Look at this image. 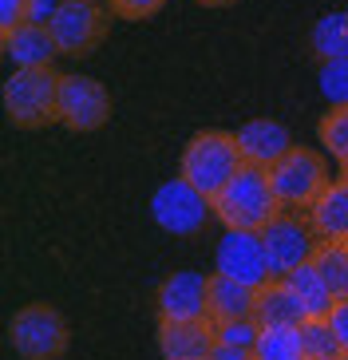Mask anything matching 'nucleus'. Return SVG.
Listing matches in <instances>:
<instances>
[{
  "label": "nucleus",
  "instance_id": "1a4fd4ad",
  "mask_svg": "<svg viewBox=\"0 0 348 360\" xmlns=\"http://www.w3.org/2000/svg\"><path fill=\"white\" fill-rule=\"evenodd\" d=\"M150 214L174 238H194L206 226V218H214V206L202 191H194L182 174H174L170 182H162L150 198Z\"/></svg>",
  "mask_w": 348,
  "mask_h": 360
},
{
  "label": "nucleus",
  "instance_id": "39448f33",
  "mask_svg": "<svg viewBox=\"0 0 348 360\" xmlns=\"http://www.w3.org/2000/svg\"><path fill=\"white\" fill-rule=\"evenodd\" d=\"M111 16L115 12L107 8V0H60L52 12V20H48L60 56H75V60L79 56H91L107 40Z\"/></svg>",
  "mask_w": 348,
  "mask_h": 360
},
{
  "label": "nucleus",
  "instance_id": "a878e982",
  "mask_svg": "<svg viewBox=\"0 0 348 360\" xmlns=\"http://www.w3.org/2000/svg\"><path fill=\"white\" fill-rule=\"evenodd\" d=\"M167 0H107V8L115 12L119 20H150Z\"/></svg>",
  "mask_w": 348,
  "mask_h": 360
},
{
  "label": "nucleus",
  "instance_id": "dca6fc26",
  "mask_svg": "<svg viewBox=\"0 0 348 360\" xmlns=\"http://www.w3.org/2000/svg\"><path fill=\"white\" fill-rule=\"evenodd\" d=\"M253 309H257V285L238 281V277L214 269V274H210V289H206V313H210V321L253 317Z\"/></svg>",
  "mask_w": 348,
  "mask_h": 360
},
{
  "label": "nucleus",
  "instance_id": "cd10ccee",
  "mask_svg": "<svg viewBox=\"0 0 348 360\" xmlns=\"http://www.w3.org/2000/svg\"><path fill=\"white\" fill-rule=\"evenodd\" d=\"M328 325H333V333H337V340H340V349H344V356H348V297L328 309Z\"/></svg>",
  "mask_w": 348,
  "mask_h": 360
},
{
  "label": "nucleus",
  "instance_id": "0eeeda50",
  "mask_svg": "<svg viewBox=\"0 0 348 360\" xmlns=\"http://www.w3.org/2000/svg\"><path fill=\"white\" fill-rule=\"evenodd\" d=\"M111 91L91 75H60V96H56V123L67 127L72 135H91V131L107 127L111 119Z\"/></svg>",
  "mask_w": 348,
  "mask_h": 360
},
{
  "label": "nucleus",
  "instance_id": "bb28decb",
  "mask_svg": "<svg viewBox=\"0 0 348 360\" xmlns=\"http://www.w3.org/2000/svg\"><path fill=\"white\" fill-rule=\"evenodd\" d=\"M32 0H0V32H12L28 20Z\"/></svg>",
  "mask_w": 348,
  "mask_h": 360
},
{
  "label": "nucleus",
  "instance_id": "473e14b6",
  "mask_svg": "<svg viewBox=\"0 0 348 360\" xmlns=\"http://www.w3.org/2000/svg\"><path fill=\"white\" fill-rule=\"evenodd\" d=\"M344 360H348V356H344Z\"/></svg>",
  "mask_w": 348,
  "mask_h": 360
},
{
  "label": "nucleus",
  "instance_id": "2eb2a0df",
  "mask_svg": "<svg viewBox=\"0 0 348 360\" xmlns=\"http://www.w3.org/2000/svg\"><path fill=\"white\" fill-rule=\"evenodd\" d=\"M305 218L313 226L316 242L348 238V179H328V186L305 206Z\"/></svg>",
  "mask_w": 348,
  "mask_h": 360
},
{
  "label": "nucleus",
  "instance_id": "20e7f679",
  "mask_svg": "<svg viewBox=\"0 0 348 360\" xmlns=\"http://www.w3.org/2000/svg\"><path fill=\"white\" fill-rule=\"evenodd\" d=\"M67 317L48 301H32L8 317V349L20 360H60L67 352Z\"/></svg>",
  "mask_w": 348,
  "mask_h": 360
},
{
  "label": "nucleus",
  "instance_id": "393cba45",
  "mask_svg": "<svg viewBox=\"0 0 348 360\" xmlns=\"http://www.w3.org/2000/svg\"><path fill=\"white\" fill-rule=\"evenodd\" d=\"M214 333H218V345H242V349H253L257 345V317H238V321H214Z\"/></svg>",
  "mask_w": 348,
  "mask_h": 360
},
{
  "label": "nucleus",
  "instance_id": "4468645a",
  "mask_svg": "<svg viewBox=\"0 0 348 360\" xmlns=\"http://www.w3.org/2000/svg\"><path fill=\"white\" fill-rule=\"evenodd\" d=\"M238 147H242L245 162H257V167H273L277 159H285L289 150L297 147L293 135L285 123L277 119H250L238 127Z\"/></svg>",
  "mask_w": 348,
  "mask_h": 360
},
{
  "label": "nucleus",
  "instance_id": "c85d7f7f",
  "mask_svg": "<svg viewBox=\"0 0 348 360\" xmlns=\"http://www.w3.org/2000/svg\"><path fill=\"white\" fill-rule=\"evenodd\" d=\"M210 360H257L253 349H242V345H214Z\"/></svg>",
  "mask_w": 348,
  "mask_h": 360
},
{
  "label": "nucleus",
  "instance_id": "9d476101",
  "mask_svg": "<svg viewBox=\"0 0 348 360\" xmlns=\"http://www.w3.org/2000/svg\"><path fill=\"white\" fill-rule=\"evenodd\" d=\"M206 289H210V274H198V269H174V274H167L155 289V317L158 321L210 317L206 313Z\"/></svg>",
  "mask_w": 348,
  "mask_h": 360
},
{
  "label": "nucleus",
  "instance_id": "6ab92c4d",
  "mask_svg": "<svg viewBox=\"0 0 348 360\" xmlns=\"http://www.w3.org/2000/svg\"><path fill=\"white\" fill-rule=\"evenodd\" d=\"M309 48L316 64L325 60H348V12H325L309 28Z\"/></svg>",
  "mask_w": 348,
  "mask_h": 360
},
{
  "label": "nucleus",
  "instance_id": "5701e85b",
  "mask_svg": "<svg viewBox=\"0 0 348 360\" xmlns=\"http://www.w3.org/2000/svg\"><path fill=\"white\" fill-rule=\"evenodd\" d=\"M316 143L337 162H348V103L328 107L325 115H321V123H316Z\"/></svg>",
  "mask_w": 348,
  "mask_h": 360
},
{
  "label": "nucleus",
  "instance_id": "4be33fe9",
  "mask_svg": "<svg viewBox=\"0 0 348 360\" xmlns=\"http://www.w3.org/2000/svg\"><path fill=\"white\" fill-rule=\"evenodd\" d=\"M301 349H305V360H344V349H340L328 317L301 321Z\"/></svg>",
  "mask_w": 348,
  "mask_h": 360
},
{
  "label": "nucleus",
  "instance_id": "7c9ffc66",
  "mask_svg": "<svg viewBox=\"0 0 348 360\" xmlns=\"http://www.w3.org/2000/svg\"><path fill=\"white\" fill-rule=\"evenodd\" d=\"M194 4H206V8H226V4H233V0H194Z\"/></svg>",
  "mask_w": 348,
  "mask_h": 360
},
{
  "label": "nucleus",
  "instance_id": "9b49d317",
  "mask_svg": "<svg viewBox=\"0 0 348 360\" xmlns=\"http://www.w3.org/2000/svg\"><path fill=\"white\" fill-rule=\"evenodd\" d=\"M214 269L238 277V281H250V285H265L269 281V257H265L262 233L226 230V238L218 242V254H214Z\"/></svg>",
  "mask_w": 348,
  "mask_h": 360
},
{
  "label": "nucleus",
  "instance_id": "ddd939ff",
  "mask_svg": "<svg viewBox=\"0 0 348 360\" xmlns=\"http://www.w3.org/2000/svg\"><path fill=\"white\" fill-rule=\"evenodd\" d=\"M0 48H4V60L12 68H52V60L60 56L52 28L32 20H24L12 32H0Z\"/></svg>",
  "mask_w": 348,
  "mask_h": 360
},
{
  "label": "nucleus",
  "instance_id": "f8f14e48",
  "mask_svg": "<svg viewBox=\"0 0 348 360\" xmlns=\"http://www.w3.org/2000/svg\"><path fill=\"white\" fill-rule=\"evenodd\" d=\"M158 352L162 360H210L218 333L210 317H190V321H158Z\"/></svg>",
  "mask_w": 348,
  "mask_h": 360
},
{
  "label": "nucleus",
  "instance_id": "f257e3e1",
  "mask_svg": "<svg viewBox=\"0 0 348 360\" xmlns=\"http://www.w3.org/2000/svg\"><path fill=\"white\" fill-rule=\"evenodd\" d=\"M210 206H214V222L221 230H253V233H262L269 226V218L281 210L269 167H257V162H242V170L214 194Z\"/></svg>",
  "mask_w": 348,
  "mask_h": 360
},
{
  "label": "nucleus",
  "instance_id": "423d86ee",
  "mask_svg": "<svg viewBox=\"0 0 348 360\" xmlns=\"http://www.w3.org/2000/svg\"><path fill=\"white\" fill-rule=\"evenodd\" d=\"M269 179H273L281 210H305L333 179L328 174V155L313 147H293L285 159H277L269 167Z\"/></svg>",
  "mask_w": 348,
  "mask_h": 360
},
{
  "label": "nucleus",
  "instance_id": "aec40b11",
  "mask_svg": "<svg viewBox=\"0 0 348 360\" xmlns=\"http://www.w3.org/2000/svg\"><path fill=\"white\" fill-rule=\"evenodd\" d=\"M313 265L321 269V277L328 281L333 297H337V301H344V297H348V238H328V242H316Z\"/></svg>",
  "mask_w": 348,
  "mask_h": 360
},
{
  "label": "nucleus",
  "instance_id": "b1692460",
  "mask_svg": "<svg viewBox=\"0 0 348 360\" xmlns=\"http://www.w3.org/2000/svg\"><path fill=\"white\" fill-rule=\"evenodd\" d=\"M316 87L328 99V107L348 103V60H325L316 68Z\"/></svg>",
  "mask_w": 348,
  "mask_h": 360
},
{
  "label": "nucleus",
  "instance_id": "7ed1b4c3",
  "mask_svg": "<svg viewBox=\"0 0 348 360\" xmlns=\"http://www.w3.org/2000/svg\"><path fill=\"white\" fill-rule=\"evenodd\" d=\"M56 96H60V72L56 68H16L0 87L4 115L20 131H44L56 123Z\"/></svg>",
  "mask_w": 348,
  "mask_h": 360
},
{
  "label": "nucleus",
  "instance_id": "412c9836",
  "mask_svg": "<svg viewBox=\"0 0 348 360\" xmlns=\"http://www.w3.org/2000/svg\"><path fill=\"white\" fill-rule=\"evenodd\" d=\"M257 360H305L301 349V325H265L253 345Z\"/></svg>",
  "mask_w": 348,
  "mask_h": 360
},
{
  "label": "nucleus",
  "instance_id": "a211bd4d",
  "mask_svg": "<svg viewBox=\"0 0 348 360\" xmlns=\"http://www.w3.org/2000/svg\"><path fill=\"white\" fill-rule=\"evenodd\" d=\"M281 281L293 289V297L301 301V309H305V317H328V309L337 305V297H333L328 281L321 277V269H316L313 262L297 265L293 274H285Z\"/></svg>",
  "mask_w": 348,
  "mask_h": 360
},
{
  "label": "nucleus",
  "instance_id": "f3484780",
  "mask_svg": "<svg viewBox=\"0 0 348 360\" xmlns=\"http://www.w3.org/2000/svg\"><path fill=\"white\" fill-rule=\"evenodd\" d=\"M257 325H301L305 321V309L293 297V289L285 285L281 277H269L265 285H257V309H253Z\"/></svg>",
  "mask_w": 348,
  "mask_h": 360
},
{
  "label": "nucleus",
  "instance_id": "f03ea898",
  "mask_svg": "<svg viewBox=\"0 0 348 360\" xmlns=\"http://www.w3.org/2000/svg\"><path fill=\"white\" fill-rule=\"evenodd\" d=\"M242 162L245 159L242 147H238V131L210 127V131H194L186 139V147L179 155V174L214 202V194L242 170Z\"/></svg>",
  "mask_w": 348,
  "mask_h": 360
},
{
  "label": "nucleus",
  "instance_id": "c756f323",
  "mask_svg": "<svg viewBox=\"0 0 348 360\" xmlns=\"http://www.w3.org/2000/svg\"><path fill=\"white\" fill-rule=\"evenodd\" d=\"M56 4H60V0H32L28 20L32 24H48V20H52V12H56Z\"/></svg>",
  "mask_w": 348,
  "mask_h": 360
},
{
  "label": "nucleus",
  "instance_id": "6e6552de",
  "mask_svg": "<svg viewBox=\"0 0 348 360\" xmlns=\"http://www.w3.org/2000/svg\"><path fill=\"white\" fill-rule=\"evenodd\" d=\"M262 245L265 257H269V277H285L293 274L297 265L313 262L316 233L309 226L305 210H277L269 218V226L262 230Z\"/></svg>",
  "mask_w": 348,
  "mask_h": 360
},
{
  "label": "nucleus",
  "instance_id": "2f4dec72",
  "mask_svg": "<svg viewBox=\"0 0 348 360\" xmlns=\"http://www.w3.org/2000/svg\"><path fill=\"white\" fill-rule=\"evenodd\" d=\"M340 179H348V162H340Z\"/></svg>",
  "mask_w": 348,
  "mask_h": 360
}]
</instances>
